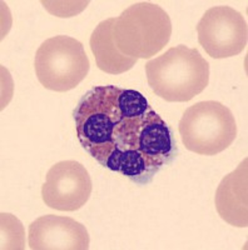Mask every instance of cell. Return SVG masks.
Listing matches in <instances>:
<instances>
[{"label":"cell","instance_id":"cell-2","mask_svg":"<svg viewBox=\"0 0 248 250\" xmlns=\"http://www.w3.org/2000/svg\"><path fill=\"white\" fill-rule=\"evenodd\" d=\"M120 91L115 85L94 86L80 98L73 111L82 148L102 167L114 150L115 131L123 120L118 104Z\"/></svg>","mask_w":248,"mask_h":250},{"label":"cell","instance_id":"cell-6","mask_svg":"<svg viewBox=\"0 0 248 250\" xmlns=\"http://www.w3.org/2000/svg\"><path fill=\"white\" fill-rule=\"evenodd\" d=\"M114 143V150L139 151L158 170L172 164L178 155L173 131L153 109L143 117L123 118L115 131Z\"/></svg>","mask_w":248,"mask_h":250},{"label":"cell","instance_id":"cell-5","mask_svg":"<svg viewBox=\"0 0 248 250\" xmlns=\"http://www.w3.org/2000/svg\"><path fill=\"white\" fill-rule=\"evenodd\" d=\"M34 68L38 80L44 88L63 93L77 88L86 79L90 62L79 40L57 35L39 46Z\"/></svg>","mask_w":248,"mask_h":250},{"label":"cell","instance_id":"cell-11","mask_svg":"<svg viewBox=\"0 0 248 250\" xmlns=\"http://www.w3.org/2000/svg\"><path fill=\"white\" fill-rule=\"evenodd\" d=\"M113 24L114 18L100 21L93 31L89 44L100 70L108 74H122L131 70L137 64V59L118 50L113 40Z\"/></svg>","mask_w":248,"mask_h":250},{"label":"cell","instance_id":"cell-13","mask_svg":"<svg viewBox=\"0 0 248 250\" xmlns=\"http://www.w3.org/2000/svg\"><path fill=\"white\" fill-rule=\"evenodd\" d=\"M120 113L124 119H132V118L143 117L144 114L152 110L148 100L144 95L133 89H122L118 98Z\"/></svg>","mask_w":248,"mask_h":250},{"label":"cell","instance_id":"cell-10","mask_svg":"<svg viewBox=\"0 0 248 250\" xmlns=\"http://www.w3.org/2000/svg\"><path fill=\"white\" fill-rule=\"evenodd\" d=\"M248 160L225 175L216 191V209L221 218L237 228L248 227Z\"/></svg>","mask_w":248,"mask_h":250},{"label":"cell","instance_id":"cell-4","mask_svg":"<svg viewBox=\"0 0 248 250\" xmlns=\"http://www.w3.org/2000/svg\"><path fill=\"white\" fill-rule=\"evenodd\" d=\"M178 130L185 148L207 156L225 151L237 137L234 115L222 103L214 100L189 106L180 120Z\"/></svg>","mask_w":248,"mask_h":250},{"label":"cell","instance_id":"cell-7","mask_svg":"<svg viewBox=\"0 0 248 250\" xmlns=\"http://www.w3.org/2000/svg\"><path fill=\"white\" fill-rule=\"evenodd\" d=\"M197 34L198 42L211 58L236 57L247 46V21L231 6H213L201 18Z\"/></svg>","mask_w":248,"mask_h":250},{"label":"cell","instance_id":"cell-9","mask_svg":"<svg viewBox=\"0 0 248 250\" xmlns=\"http://www.w3.org/2000/svg\"><path fill=\"white\" fill-rule=\"evenodd\" d=\"M29 248L32 250H87V228L68 216L44 215L29 227Z\"/></svg>","mask_w":248,"mask_h":250},{"label":"cell","instance_id":"cell-8","mask_svg":"<svg viewBox=\"0 0 248 250\" xmlns=\"http://www.w3.org/2000/svg\"><path fill=\"white\" fill-rule=\"evenodd\" d=\"M93 183L84 165L75 160H64L53 165L42 187L45 205L59 211H75L87 204Z\"/></svg>","mask_w":248,"mask_h":250},{"label":"cell","instance_id":"cell-1","mask_svg":"<svg viewBox=\"0 0 248 250\" xmlns=\"http://www.w3.org/2000/svg\"><path fill=\"white\" fill-rule=\"evenodd\" d=\"M148 84L156 95L171 103L189 102L207 88L209 64L198 49L177 45L146 64Z\"/></svg>","mask_w":248,"mask_h":250},{"label":"cell","instance_id":"cell-3","mask_svg":"<svg viewBox=\"0 0 248 250\" xmlns=\"http://www.w3.org/2000/svg\"><path fill=\"white\" fill-rule=\"evenodd\" d=\"M172 21L159 5L135 3L114 18L113 40L118 50L134 59H151L169 43Z\"/></svg>","mask_w":248,"mask_h":250},{"label":"cell","instance_id":"cell-12","mask_svg":"<svg viewBox=\"0 0 248 250\" xmlns=\"http://www.w3.org/2000/svg\"><path fill=\"white\" fill-rule=\"evenodd\" d=\"M112 171H117L138 185H147L153 180L158 169L134 149L113 150L106 163V167Z\"/></svg>","mask_w":248,"mask_h":250}]
</instances>
